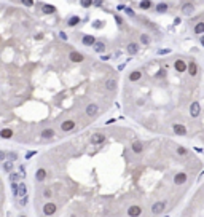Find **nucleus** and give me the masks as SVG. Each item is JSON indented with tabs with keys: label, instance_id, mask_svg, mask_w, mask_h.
<instances>
[{
	"label": "nucleus",
	"instance_id": "1",
	"mask_svg": "<svg viewBox=\"0 0 204 217\" xmlns=\"http://www.w3.org/2000/svg\"><path fill=\"white\" fill-rule=\"evenodd\" d=\"M32 2H0V141L51 144L91 121L85 62H73L64 32L54 34Z\"/></svg>",
	"mask_w": 204,
	"mask_h": 217
},
{
	"label": "nucleus",
	"instance_id": "2",
	"mask_svg": "<svg viewBox=\"0 0 204 217\" xmlns=\"http://www.w3.org/2000/svg\"><path fill=\"white\" fill-rule=\"evenodd\" d=\"M5 208H6V188L0 176V217H5Z\"/></svg>",
	"mask_w": 204,
	"mask_h": 217
},
{
	"label": "nucleus",
	"instance_id": "3",
	"mask_svg": "<svg viewBox=\"0 0 204 217\" xmlns=\"http://www.w3.org/2000/svg\"><path fill=\"white\" fill-rule=\"evenodd\" d=\"M142 212H144V208L140 204H132V206H129L126 209V216L129 217H139L142 216Z\"/></svg>",
	"mask_w": 204,
	"mask_h": 217
},
{
	"label": "nucleus",
	"instance_id": "4",
	"mask_svg": "<svg viewBox=\"0 0 204 217\" xmlns=\"http://www.w3.org/2000/svg\"><path fill=\"white\" fill-rule=\"evenodd\" d=\"M164 209H166V201H155L150 208V212L153 216H158V214H161Z\"/></svg>",
	"mask_w": 204,
	"mask_h": 217
},
{
	"label": "nucleus",
	"instance_id": "5",
	"mask_svg": "<svg viewBox=\"0 0 204 217\" xmlns=\"http://www.w3.org/2000/svg\"><path fill=\"white\" fill-rule=\"evenodd\" d=\"M187 180H188V174H187V172H183V171L175 172V176H174V184L175 185H183Z\"/></svg>",
	"mask_w": 204,
	"mask_h": 217
},
{
	"label": "nucleus",
	"instance_id": "6",
	"mask_svg": "<svg viewBox=\"0 0 204 217\" xmlns=\"http://www.w3.org/2000/svg\"><path fill=\"white\" fill-rule=\"evenodd\" d=\"M131 149H132V152H134L136 155H139V153L144 152V144L140 141L134 139V141H132V144H131Z\"/></svg>",
	"mask_w": 204,
	"mask_h": 217
},
{
	"label": "nucleus",
	"instance_id": "7",
	"mask_svg": "<svg viewBox=\"0 0 204 217\" xmlns=\"http://www.w3.org/2000/svg\"><path fill=\"white\" fill-rule=\"evenodd\" d=\"M190 113H191V117H198L199 113H201V105H199V102H193V104L190 105Z\"/></svg>",
	"mask_w": 204,
	"mask_h": 217
},
{
	"label": "nucleus",
	"instance_id": "8",
	"mask_svg": "<svg viewBox=\"0 0 204 217\" xmlns=\"http://www.w3.org/2000/svg\"><path fill=\"white\" fill-rule=\"evenodd\" d=\"M104 88L107 89V91H115V89H116V80H115V78L107 80V81H105V85H104Z\"/></svg>",
	"mask_w": 204,
	"mask_h": 217
},
{
	"label": "nucleus",
	"instance_id": "9",
	"mask_svg": "<svg viewBox=\"0 0 204 217\" xmlns=\"http://www.w3.org/2000/svg\"><path fill=\"white\" fill-rule=\"evenodd\" d=\"M174 133L180 134V136H185L187 129H185V126H182V125H174Z\"/></svg>",
	"mask_w": 204,
	"mask_h": 217
},
{
	"label": "nucleus",
	"instance_id": "10",
	"mask_svg": "<svg viewBox=\"0 0 204 217\" xmlns=\"http://www.w3.org/2000/svg\"><path fill=\"white\" fill-rule=\"evenodd\" d=\"M188 72H190L191 77L196 75V72H198V67H196V62H195V61H190V66H188Z\"/></svg>",
	"mask_w": 204,
	"mask_h": 217
},
{
	"label": "nucleus",
	"instance_id": "11",
	"mask_svg": "<svg viewBox=\"0 0 204 217\" xmlns=\"http://www.w3.org/2000/svg\"><path fill=\"white\" fill-rule=\"evenodd\" d=\"M140 77H142V72H140V70H134V72H131V75H129V80L137 81V80H140Z\"/></svg>",
	"mask_w": 204,
	"mask_h": 217
},
{
	"label": "nucleus",
	"instance_id": "12",
	"mask_svg": "<svg viewBox=\"0 0 204 217\" xmlns=\"http://www.w3.org/2000/svg\"><path fill=\"white\" fill-rule=\"evenodd\" d=\"M175 69H177L179 72H185V69H187L185 62H183L182 59H177V61H175Z\"/></svg>",
	"mask_w": 204,
	"mask_h": 217
},
{
	"label": "nucleus",
	"instance_id": "13",
	"mask_svg": "<svg viewBox=\"0 0 204 217\" xmlns=\"http://www.w3.org/2000/svg\"><path fill=\"white\" fill-rule=\"evenodd\" d=\"M94 51H97V53H104V51H105V45L102 42H96V43H94Z\"/></svg>",
	"mask_w": 204,
	"mask_h": 217
},
{
	"label": "nucleus",
	"instance_id": "14",
	"mask_svg": "<svg viewBox=\"0 0 204 217\" xmlns=\"http://www.w3.org/2000/svg\"><path fill=\"white\" fill-rule=\"evenodd\" d=\"M83 43H85V45H94V43H96V38L91 37V35H85V37H83Z\"/></svg>",
	"mask_w": 204,
	"mask_h": 217
},
{
	"label": "nucleus",
	"instance_id": "15",
	"mask_svg": "<svg viewBox=\"0 0 204 217\" xmlns=\"http://www.w3.org/2000/svg\"><path fill=\"white\" fill-rule=\"evenodd\" d=\"M175 153H177L179 156H185L187 155V149L182 147V145H179V147H175Z\"/></svg>",
	"mask_w": 204,
	"mask_h": 217
},
{
	"label": "nucleus",
	"instance_id": "16",
	"mask_svg": "<svg viewBox=\"0 0 204 217\" xmlns=\"http://www.w3.org/2000/svg\"><path fill=\"white\" fill-rule=\"evenodd\" d=\"M193 30H195V34H203L204 32V22H198Z\"/></svg>",
	"mask_w": 204,
	"mask_h": 217
},
{
	"label": "nucleus",
	"instance_id": "17",
	"mask_svg": "<svg viewBox=\"0 0 204 217\" xmlns=\"http://www.w3.org/2000/svg\"><path fill=\"white\" fill-rule=\"evenodd\" d=\"M182 11L185 14H190L191 11H193V5H191V3H185V5H183V8H182Z\"/></svg>",
	"mask_w": 204,
	"mask_h": 217
},
{
	"label": "nucleus",
	"instance_id": "18",
	"mask_svg": "<svg viewBox=\"0 0 204 217\" xmlns=\"http://www.w3.org/2000/svg\"><path fill=\"white\" fill-rule=\"evenodd\" d=\"M137 48H139V46H137L136 43H131V45L128 46V53L129 54H136L137 53Z\"/></svg>",
	"mask_w": 204,
	"mask_h": 217
},
{
	"label": "nucleus",
	"instance_id": "19",
	"mask_svg": "<svg viewBox=\"0 0 204 217\" xmlns=\"http://www.w3.org/2000/svg\"><path fill=\"white\" fill-rule=\"evenodd\" d=\"M156 11H159V13H164V11H167V5H166V3H159V5L156 6Z\"/></svg>",
	"mask_w": 204,
	"mask_h": 217
},
{
	"label": "nucleus",
	"instance_id": "20",
	"mask_svg": "<svg viewBox=\"0 0 204 217\" xmlns=\"http://www.w3.org/2000/svg\"><path fill=\"white\" fill-rule=\"evenodd\" d=\"M150 6H152V3H150V2H140V8L147 10V8H150Z\"/></svg>",
	"mask_w": 204,
	"mask_h": 217
},
{
	"label": "nucleus",
	"instance_id": "21",
	"mask_svg": "<svg viewBox=\"0 0 204 217\" xmlns=\"http://www.w3.org/2000/svg\"><path fill=\"white\" fill-rule=\"evenodd\" d=\"M142 42H144V43H148V42H150V40H148V35H142Z\"/></svg>",
	"mask_w": 204,
	"mask_h": 217
},
{
	"label": "nucleus",
	"instance_id": "22",
	"mask_svg": "<svg viewBox=\"0 0 204 217\" xmlns=\"http://www.w3.org/2000/svg\"><path fill=\"white\" fill-rule=\"evenodd\" d=\"M166 217H167V216H166Z\"/></svg>",
	"mask_w": 204,
	"mask_h": 217
}]
</instances>
